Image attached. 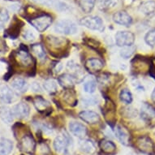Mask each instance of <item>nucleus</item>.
I'll list each match as a JSON object with an SVG mask.
<instances>
[{
  "label": "nucleus",
  "instance_id": "15",
  "mask_svg": "<svg viewBox=\"0 0 155 155\" xmlns=\"http://www.w3.org/2000/svg\"><path fill=\"white\" fill-rule=\"evenodd\" d=\"M84 67L89 72L95 73V72H98L103 68L104 64L101 59H97V58H91L85 61Z\"/></svg>",
  "mask_w": 155,
  "mask_h": 155
},
{
  "label": "nucleus",
  "instance_id": "39",
  "mask_svg": "<svg viewBox=\"0 0 155 155\" xmlns=\"http://www.w3.org/2000/svg\"><path fill=\"white\" fill-rule=\"evenodd\" d=\"M23 38L25 40L28 41H33L35 39V34L33 33V31L29 30V29H27L23 33Z\"/></svg>",
  "mask_w": 155,
  "mask_h": 155
},
{
  "label": "nucleus",
  "instance_id": "3",
  "mask_svg": "<svg viewBox=\"0 0 155 155\" xmlns=\"http://www.w3.org/2000/svg\"><path fill=\"white\" fill-rule=\"evenodd\" d=\"M71 145H72V139L66 132L56 137L54 140V148L56 152L64 155L68 154L69 148Z\"/></svg>",
  "mask_w": 155,
  "mask_h": 155
},
{
  "label": "nucleus",
  "instance_id": "20",
  "mask_svg": "<svg viewBox=\"0 0 155 155\" xmlns=\"http://www.w3.org/2000/svg\"><path fill=\"white\" fill-rule=\"evenodd\" d=\"M67 70L71 72V75H72L76 78L77 82H80L78 79L82 78L83 71L79 64H77L74 61H69L67 64Z\"/></svg>",
  "mask_w": 155,
  "mask_h": 155
},
{
  "label": "nucleus",
  "instance_id": "2",
  "mask_svg": "<svg viewBox=\"0 0 155 155\" xmlns=\"http://www.w3.org/2000/svg\"><path fill=\"white\" fill-rule=\"evenodd\" d=\"M46 42L47 46L50 49V52L52 55H55L56 57H62L65 56V52L67 51V44L68 41L62 38H57L54 36H48L46 37Z\"/></svg>",
  "mask_w": 155,
  "mask_h": 155
},
{
  "label": "nucleus",
  "instance_id": "23",
  "mask_svg": "<svg viewBox=\"0 0 155 155\" xmlns=\"http://www.w3.org/2000/svg\"><path fill=\"white\" fill-rule=\"evenodd\" d=\"M80 150L86 154H93L96 150V147L91 140H84L80 144Z\"/></svg>",
  "mask_w": 155,
  "mask_h": 155
},
{
  "label": "nucleus",
  "instance_id": "40",
  "mask_svg": "<svg viewBox=\"0 0 155 155\" xmlns=\"http://www.w3.org/2000/svg\"><path fill=\"white\" fill-rule=\"evenodd\" d=\"M85 43H86L89 46H90L91 48L94 49H97L100 46V43L98 41H97L96 40L92 39V38H87L86 40H85Z\"/></svg>",
  "mask_w": 155,
  "mask_h": 155
},
{
  "label": "nucleus",
  "instance_id": "12",
  "mask_svg": "<svg viewBox=\"0 0 155 155\" xmlns=\"http://www.w3.org/2000/svg\"><path fill=\"white\" fill-rule=\"evenodd\" d=\"M34 107L40 113H50L52 110L51 105L41 96H37L33 99Z\"/></svg>",
  "mask_w": 155,
  "mask_h": 155
},
{
  "label": "nucleus",
  "instance_id": "5",
  "mask_svg": "<svg viewBox=\"0 0 155 155\" xmlns=\"http://www.w3.org/2000/svg\"><path fill=\"white\" fill-rule=\"evenodd\" d=\"M80 24L82 26H84L92 30L103 32L105 28L102 20L99 16H97V15H89V16L83 17L80 21Z\"/></svg>",
  "mask_w": 155,
  "mask_h": 155
},
{
  "label": "nucleus",
  "instance_id": "41",
  "mask_svg": "<svg viewBox=\"0 0 155 155\" xmlns=\"http://www.w3.org/2000/svg\"><path fill=\"white\" fill-rule=\"evenodd\" d=\"M125 111L127 112V117H130V116H135L137 114V110H135L134 109H132V108H126L125 109Z\"/></svg>",
  "mask_w": 155,
  "mask_h": 155
},
{
  "label": "nucleus",
  "instance_id": "25",
  "mask_svg": "<svg viewBox=\"0 0 155 155\" xmlns=\"http://www.w3.org/2000/svg\"><path fill=\"white\" fill-rule=\"evenodd\" d=\"M101 150L107 154H113L115 153L116 146L114 143L108 140H102L99 144Z\"/></svg>",
  "mask_w": 155,
  "mask_h": 155
},
{
  "label": "nucleus",
  "instance_id": "27",
  "mask_svg": "<svg viewBox=\"0 0 155 155\" xmlns=\"http://www.w3.org/2000/svg\"><path fill=\"white\" fill-rule=\"evenodd\" d=\"M13 114L12 110L9 109L8 107H2L0 108V117L3 120V122L7 124H11L13 121Z\"/></svg>",
  "mask_w": 155,
  "mask_h": 155
},
{
  "label": "nucleus",
  "instance_id": "33",
  "mask_svg": "<svg viewBox=\"0 0 155 155\" xmlns=\"http://www.w3.org/2000/svg\"><path fill=\"white\" fill-rule=\"evenodd\" d=\"M43 87L46 92H48L49 94H55L57 90H58V84L53 79H48L46 80V81L44 82Z\"/></svg>",
  "mask_w": 155,
  "mask_h": 155
},
{
  "label": "nucleus",
  "instance_id": "26",
  "mask_svg": "<svg viewBox=\"0 0 155 155\" xmlns=\"http://www.w3.org/2000/svg\"><path fill=\"white\" fill-rule=\"evenodd\" d=\"M13 150V143L8 139L0 140V155H8Z\"/></svg>",
  "mask_w": 155,
  "mask_h": 155
},
{
  "label": "nucleus",
  "instance_id": "45",
  "mask_svg": "<svg viewBox=\"0 0 155 155\" xmlns=\"http://www.w3.org/2000/svg\"><path fill=\"white\" fill-rule=\"evenodd\" d=\"M10 1H19V0H10Z\"/></svg>",
  "mask_w": 155,
  "mask_h": 155
},
{
  "label": "nucleus",
  "instance_id": "43",
  "mask_svg": "<svg viewBox=\"0 0 155 155\" xmlns=\"http://www.w3.org/2000/svg\"><path fill=\"white\" fill-rule=\"evenodd\" d=\"M5 47H6L5 42H4V41H3L2 38H0V52L4 51V50H5Z\"/></svg>",
  "mask_w": 155,
  "mask_h": 155
},
{
  "label": "nucleus",
  "instance_id": "42",
  "mask_svg": "<svg viewBox=\"0 0 155 155\" xmlns=\"http://www.w3.org/2000/svg\"><path fill=\"white\" fill-rule=\"evenodd\" d=\"M32 89H33L34 92H41V88L40 86L39 83H37V82H34L32 84V86H31Z\"/></svg>",
  "mask_w": 155,
  "mask_h": 155
},
{
  "label": "nucleus",
  "instance_id": "14",
  "mask_svg": "<svg viewBox=\"0 0 155 155\" xmlns=\"http://www.w3.org/2000/svg\"><path fill=\"white\" fill-rule=\"evenodd\" d=\"M69 130L72 135L82 139L87 134V128L84 124L78 122H71L69 124Z\"/></svg>",
  "mask_w": 155,
  "mask_h": 155
},
{
  "label": "nucleus",
  "instance_id": "38",
  "mask_svg": "<svg viewBox=\"0 0 155 155\" xmlns=\"http://www.w3.org/2000/svg\"><path fill=\"white\" fill-rule=\"evenodd\" d=\"M136 51V47L133 45L129 46H124L120 51V55L122 56L124 59H128L134 54Z\"/></svg>",
  "mask_w": 155,
  "mask_h": 155
},
{
  "label": "nucleus",
  "instance_id": "31",
  "mask_svg": "<svg viewBox=\"0 0 155 155\" xmlns=\"http://www.w3.org/2000/svg\"><path fill=\"white\" fill-rule=\"evenodd\" d=\"M96 0H80L79 5L84 13L91 12L95 6Z\"/></svg>",
  "mask_w": 155,
  "mask_h": 155
},
{
  "label": "nucleus",
  "instance_id": "7",
  "mask_svg": "<svg viewBox=\"0 0 155 155\" xmlns=\"http://www.w3.org/2000/svg\"><path fill=\"white\" fill-rule=\"evenodd\" d=\"M136 147L141 153L148 155H153L155 153V145L149 137L142 136L137 138L136 141Z\"/></svg>",
  "mask_w": 155,
  "mask_h": 155
},
{
  "label": "nucleus",
  "instance_id": "6",
  "mask_svg": "<svg viewBox=\"0 0 155 155\" xmlns=\"http://www.w3.org/2000/svg\"><path fill=\"white\" fill-rule=\"evenodd\" d=\"M54 30L57 33L65 35H73L78 31V28L73 21L69 20H62L57 22L54 26Z\"/></svg>",
  "mask_w": 155,
  "mask_h": 155
},
{
  "label": "nucleus",
  "instance_id": "1",
  "mask_svg": "<svg viewBox=\"0 0 155 155\" xmlns=\"http://www.w3.org/2000/svg\"><path fill=\"white\" fill-rule=\"evenodd\" d=\"M12 60L14 64L19 66V68H28L33 66V59L30 54L28 53L27 47L23 44H21V46L17 51H15L12 54Z\"/></svg>",
  "mask_w": 155,
  "mask_h": 155
},
{
  "label": "nucleus",
  "instance_id": "8",
  "mask_svg": "<svg viewBox=\"0 0 155 155\" xmlns=\"http://www.w3.org/2000/svg\"><path fill=\"white\" fill-rule=\"evenodd\" d=\"M18 146L23 152L33 153L36 148V142L33 135L30 132H27L21 138Z\"/></svg>",
  "mask_w": 155,
  "mask_h": 155
},
{
  "label": "nucleus",
  "instance_id": "34",
  "mask_svg": "<svg viewBox=\"0 0 155 155\" xmlns=\"http://www.w3.org/2000/svg\"><path fill=\"white\" fill-rule=\"evenodd\" d=\"M96 86L97 82L95 81V79L90 78V79L87 80L86 81L84 82V91L88 93V94H93L96 90Z\"/></svg>",
  "mask_w": 155,
  "mask_h": 155
},
{
  "label": "nucleus",
  "instance_id": "9",
  "mask_svg": "<svg viewBox=\"0 0 155 155\" xmlns=\"http://www.w3.org/2000/svg\"><path fill=\"white\" fill-rule=\"evenodd\" d=\"M115 41L117 46L121 47L132 46L135 41V35L132 32L120 31L115 35Z\"/></svg>",
  "mask_w": 155,
  "mask_h": 155
},
{
  "label": "nucleus",
  "instance_id": "32",
  "mask_svg": "<svg viewBox=\"0 0 155 155\" xmlns=\"http://www.w3.org/2000/svg\"><path fill=\"white\" fill-rule=\"evenodd\" d=\"M32 52L35 54L40 60L46 59V52L44 51L43 46L41 44H33L31 46Z\"/></svg>",
  "mask_w": 155,
  "mask_h": 155
},
{
  "label": "nucleus",
  "instance_id": "16",
  "mask_svg": "<svg viewBox=\"0 0 155 155\" xmlns=\"http://www.w3.org/2000/svg\"><path fill=\"white\" fill-rule=\"evenodd\" d=\"M113 130H114L115 137L118 138V140H120V143H122L123 145H129L130 135L124 127H123L120 125H117L113 127Z\"/></svg>",
  "mask_w": 155,
  "mask_h": 155
},
{
  "label": "nucleus",
  "instance_id": "10",
  "mask_svg": "<svg viewBox=\"0 0 155 155\" xmlns=\"http://www.w3.org/2000/svg\"><path fill=\"white\" fill-rule=\"evenodd\" d=\"M23 22L15 16L10 26L5 30V37L9 38L10 39H13V40L16 39L20 35L21 28L23 27Z\"/></svg>",
  "mask_w": 155,
  "mask_h": 155
},
{
  "label": "nucleus",
  "instance_id": "21",
  "mask_svg": "<svg viewBox=\"0 0 155 155\" xmlns=\"http://www.w3.org/2000/svg\"><path fill=\"white\" fill-rule=\"evenodd\" d=\"M0 98L6 103H11L13 101L14 94L8 85H0Z\"/></svg>",
  "mask_w": 155,
  "mask_h": 155
},
{
  "label": "nucleus",
  "instance_id": "35",
  "mask_svg": "<svg viewBox=\"0 0 155 155\" xmlns=\"http://www.w3.org/2000/svg\"><path fill=\"white\" fill-rule=\"evenodd\" d=\"M9 13L5 8H0V29L4 28V26L9 21Z\"/></svg>",
  "mask_w": 155,
  "mask_h": 155
},
{
  "label": "nucleus",
  "instance_id": "37",
  "mask_svg": "<svg viewBox=\"0 0 155 155\" xmlns=\"http://www.w3.org/2000/svg\"><path fill=\"white\" fill-rule=\"evenodd\" d=\"M145 41L150 47L155 46V28H153L148 32L145 36Z\"/></svg>",
  "mask_w": 155,
  "mask_h": 155
},
{
  "label": "nucleus",
  "instance_id": "30",
  "mask_svg": "<svg viewBox=\"0 0 155 155\" xmlns=\"http://www.w3.org/2000/svg\"><path fill=\"white\" fill-rule=\"evenodd\" d=\"M64 99L68 104L71 105V106H76L77 103L76 93L71 89H66V91L64 94Z\"/></svg>",
  "mask_w": 155,
  "mask_h": 155
},
{
  "label": "nucleus",
  "instance_id": "4",
  "mask_svg": "<svg viewBox=\"0 0 155 155\" xmlns=\"http://www.w3.org/2000/svg\"><path fill=\"white\" fill-rule=\"evenodd\" d=\"M52 21H53V20H52V17L51 15H48V14H45V13H41L39 15H38L37 17L30 20L29 22L38 32L42 33L51 25Z\"/></svg>",
  "mask_w": 155,
  "mask_h": 155
},
{
  "label": "nucleus",
  "instance_id": "29",
  "mask_svg": "<svg viewBox=\"0 0 155 155\" xmlns=\"http://www.w3.org/2000/svg\"><path fill=\"white\" fill-rule=\"evenodd\" d=\"M118 0H97V7L100 10L107 11L117 5Z\"/></svg>",
  "mask_w": 155,
  "mask_h": 155
},
{
  "label": "nucleus",
  "instance_id": "17",
  "mask_svg": "<svg viewBox=\"0 0 155 155\" xmlns=\"http://www.w3.org/2000/svg\"><path fill=\"white\" fill-rule=\"evenodd\" d=\"M113 21L116 24L124 26H130L132 23V19L129 14L125 12H118L113 15Z\"/></svg>",
  "mask_w": 155,
  "mask_h": 155
},
{
  "label": "nucleus",
  "instance_id": "13",
  "mask_svg": "<svg viewBox=\"0 0 155 155\" xmlns=\"http://www.w3.org/2000/svg\"><path fill=\"white\" fill-rule=\"evenodd\" d=\"M38 4L45 5L50 8H53L56 10L66 11L68 9V6L60 0H33Z\"/></svg>",
  "mask_w": 155,
  "mask_h": 155
},
{
  "label": "nucleus",
  "instance_id": "28",
  "mask_svg": "<svg viewBox=\"0 0 155 155\" xmlns=\"http://www.w3.org/2000/svg\"><path fill=\"white\" fill-rule=\"evenodd\" d=\"M140 12L145 15H151L155 12V2L154 1H147L143 3L139 8Z\"/></svg>",
  "mask_w": 155,
  "mask_h": 155
},
{
  "label": "nucleus",
  "instance_id": "24",
  "mask_svg": "<svg viewBox=\"0 0 155 155\" xmlns=\"http://www.w3.org/2000/svg\"><path fill=\"white\" fill-rule=\"evenodd\" d=\"M140 114H141V117L144 118L145 120H150L155 116V110L150 104L144 103L141 107Z\"/></svg>",
  "mask_w": 155,
  "mask_h": 155
},
{
  "label": "nucleus",
  "instance_id": "36",
  "mask_svg": "<svg viewBox=\"0 0 155 155\" xmlns=\"http://www.w3.org/2000/svg\"><path fill=\"white\" fill-rule=\"evenodd\" d=\"M120 98L123 102H124L126 104H130L132 102V95L131 92L127 89H123L122 91L120 92Z\"/></svg>",
  "mask_w": 155,
  "mask_h": 155
},
{
  "label": "nucleus",
  "instance_id": "11",
  "mask_svg": "<svg viewBox=\"0 0 155 155\" xmlns=\"http://www.w3.org/2000/svg\"><path fill=\"white\" fill-rule=\"evenodd\" d=\"M12 112L14 116H15L18 119L24 120V119L28 118V116L30 114V107L26 102H21L13 107Z\"/></svg>",
  "mask_w": 155,
  "mask_h": 155
},
{
  "label": "nucleus",
  "instance_id": "19",
  "mask_svg": "<svg viewBox=\"0 0 155 155\" xmlns=\"http://www.w3.org/2000/svg\"><path fill=\"white\" fill-rule=\"evenodd\" d=\"M79 117L84 122L89 124H94L100 121V116L96 112L92 110H84L79 114Z\"/></svg>",
  "mask_w": 155,
  "mask_h": 155
},
{
  "label": "nucleus",
  "instance_id": "18",
  "mask_svg": "<svg viewBox=\"0 0 155 155\" xmlns=\"http://www.w3.org/2000/svg\"><path fill=\"white\" fill-rule=\"evenodd\" d=\"M59 84L65 89H69L73 88L77 81L72 75L69 73L63 74L58 78Z\"/></svg>",
  "mask_w": 155,
  "mask_h": 155
},
{
  "label": "nucleus",
  "instance_id": "22",
  "mask_svg": "<svg viewBox=\"0 0 155 155\" xmlns=\"http://www.w3.org/2000/svg\"><path fill=\"white\" fill-rule=\"evenodd\" d=\"M12 86L15 91L19 92V93H24L26 91L28 84L25 80L21 78V77H15L12 80Z\"/></svg>",
  "mask_w": 155,
  "mask_h": 155
},
{
  "label": "nucleus",
  "instance_id": "46",
  "mask_svg": "<svg viewBox=\"0 0 155 155\" xmlns=\"http://www.w3.org/2000/svg\"><path fill=\"white\" fill-rule=\"evenodd\" d=\"M21 155H24V154H21Z\"/></svg>",
  "mask_w": 155,
  "mask_h": 155
},
{
  "label": "nucleus",
  "instance_id": "44",
  "mask_svg": "<svg viewBox=\"0 0 155 155\" xmlns=\"http://www.w3.org/2000/svg\"><path fill=\"white\" fill-rule=\"evenodd\" d=\"M151 98H152L153 102H155V88L153 89V91L152 94H151Z\"/></svg>",
  "mask_w": 155,
  "mask_h": 155
}]
</instances>
